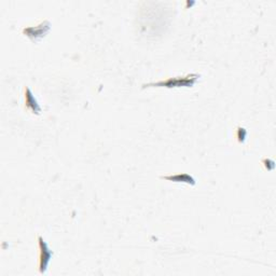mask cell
Returning <instances> with one entry per match:
<instances>
[{
    "label": "cell",
    "mask_w": 276,
    "mask_h": 276,
    "mask_svg": "<svg viewBox=\"0 0 276 276\" xmlns=\"http://www.w3.org/2000/svg\"><path fill=\"white\" fill-rule=\"evenodd\" d=\"M198 78H200V75L189 74L187 76L174 77V78H168L166 80H161L158 82L146 83L143 86V89L145 88H166V89L192 88L195 84V82L198 80Z\"/></svg>",
    "instance_id": "obj_1"
},
{
    "label": "cell",
    "mask_w": 276,
    "mask_h": 276,
    "mask_svg": "<svg viewBox=\"0 0 276 276\" xmlns=\"http://www.w3.org/2000/svg\"><path fill=\"white\" fill-rule=\"evenodd\" d=\"M38 246H39V272L43 274L48 270L49 263L53 257V251L41 236L38 237Z\"/></svg>",
    "instance_id": "obj_2"
},
{
    "label": "cell",
    "mask_w": 276,
    "mask_h": 276,
    "mask_svg": "<svg viewBox=\"0 0 276 276\" xmlns=\"http://www.w3.org/2000/svg\"><path fill=\"white\" fill-rule=\"evenodd\" d=\"M161 178L165 179V180H168V181L188 183V185H191V186H194L195 185V179L192 177V176L187 174V173H179V174L170 175V176H162V177H161Z\"/></svg>",
    "instance_id": "obj_5"
},
{
    "label": "cell",
    "mask_w": 276,
    "mask_h": 276,
    "mask_svg": "<svg viewBox=\"0 0 276 276\" xmlns=\"http://www.w3.org/2000/svg\"><path fill=\"white\" fill-rule=\"evenodd\" d=\"M247 136V132L246 129L243 128V127H239L236 131V138L237 141H239L240 143H244L245 142V138H246Z\"/></svg>",
    "instance_id": "obj_6"
},
{
    "label": "cell",
    "mask_w": 276,
    "mask_h": 276,
    "mask_svg": "<svg viewBox=\"0 0 276 276\" xmlns=\"http://www.w3.org/2000/svg\"><path fill=\"white\" fill-rule=\"evenodd\" d=\"M50 29H51V23L49 21H43L37 26H30V27L24 28L23 29V34L27 36L28 38H30L32 41L36 42L42 39L43 37H45V35L50 32Z\"/></svg>",
    "instance_id": "obj_3"
},
{
    "label": "cell",
    "mask_w": 276,
    "mask_h": 276,
    "mask_svg": "<svg viewBox=\"0 0 276 276\" xmlns=\"http://www.w3.org/2000/svg\"><path fill=\"white\" fill-rule=\"evenodd\" d=\"M25 107L26 109H28L29 111H32L33 113L36 114H40L41 113V107L38 103V101L36 99V97L34 96L33 92L30 91L29 88H25Z\"/></svg>",
    "instance_id": "obj_4"
}]
</instances>
